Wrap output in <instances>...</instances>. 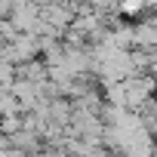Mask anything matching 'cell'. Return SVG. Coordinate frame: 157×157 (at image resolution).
I'll return each mask as SVG.
<instances>
[{"label": "cell", "mask_w": 157, "mask_h": 157, "mask_svg": "<svg viewBox=\"0 0 157 157\" xmlns=\"http://www.w3.org/2000/svg\"><path fill=\"white\" fill-rule=\"evenodd\" d=\"M16 68H19V77H22V80L49 83V65H46L43 56H40V59H31V62H22V65H16Z\"/></svg>", "instance_id": "cell-5"}, {"label": "cell", "mask_w": 157, "mask_h": 157, "mask_svg": "<svg viewBox=\"0 0 157 157\" xmlns=\"http://www.w3.org/2000/svg\"><path fill=\"white\" fill-rule=\"evenodd\" d=\"M148 13V0H120V16H126L129 22H139V16Z\"/></svg>", "instance_id": "cell-7"}, {"label": "cell", "mask_w": 157, "mask_h": 157, "mask_svg": "<svg viewBox=\"0 0 157 157\" xmlns=\"http://www.w3.org/2000/svg\"><path fill=\"white\" fill-rule=\"evenodd\" d=\"M154 22H157V10H154Z\"/></svg>", "instance_id": "cell-12"}, {"label": "cell", "mask_w": 157, "mask_h": 157, "mask_svg": "<svg viewBox=\"0 0 157 157\" xmlns=\"http://www.w3.org/2000/svg\"><path fill=\"white\" fill-rule=\"evenodd\" d=\"M0 157H31V154L22 148H0Z\"/></svg>", "instance_id": "cell-11"}, {"label": "cell", "mask_w": 157, "mask_h": 157, "mask_svg": "<svg viewBox=\"0 0 157 157\" xmlns=\"http://www.w3.org/2000/svg\"><path fill=\"white\" fill-rule=\"evenodd\" d=\"M13 56H16V65L40 59V37L37 34H19L13 40Z\"/></svg>", "instance_id": "cell-4"}, {"label": "cell", "mask_w": 157, "mask_h": 157, "mask_svg": "<svg viewBox=\"0 0 157 157\" xmlns=\"http://www.w3.org/2000/svg\"><path fill=\"white\" fill-rule=\"evenodd\" d=\"M16 80H19V68H16L13 62H0V86L10 90Z\"/></svg>", "instance_id": "cell-10"}, {"label": "cell", "mask_w": 157, "mask_h": 157, "mask_svg": "<svg viewBox=\"0 0 157 157\" xmlns=\"http://www.w3.org/2000/svg\"><path fill=\"white\" fill-rule=\"evenodd\" d=\"M105 102L117 105V108H126V86H123V80L120 83H105Z\"/></svg>", "instance_id": "cell-8"}, {"label": "cell", "mask_w": 157, "mask_h": 157, "mask_svg": "<svg viewBox=\"0 0 157 157\" xmlns=\"http://www.w3.org/2000/svg\"><path fill=\"white\" fill-rule=\"evenodd\" d=\"M123 154L126 157H154L157 154V136L151 129H136V132H126V145H123Z\"/></svg>", "instance_id": "cell-2"}, {"label": "cell", "mask_w": 157, "mask_h": 157, "mask_svg": "<svg viewBox=\"0 0 157 157\" xmlns=\"http://www.w3.org/2000/svg\"><path fill=\"white\" fill-rule=\"evenodd\" d=\"M136 25V49H157V22L151 19H139Z\"/></svg>", "instance_id": "cell-6"}, {"label": "cell", "mask_w": 157, "mask_h": 157, "mask_svg": "<svg viewBox=\"0 0 157 157\" xmlns=\"http://www.w3.org/2000/svg\"><path fill=\"white\" fill-rule=\"evenodd\" d=\"M25 126V114H3L0 117V132L3 136H16Z\"/></svg>", "instance_id": "cell-9"}, {"label": "cell", "mask_w": 157, "mask_h": 157, "mask_svg": "<svg viewBox=\"0 0 157 157\" xmlns=\"http://www.w3.org/2000/svg\"><path fill=\"white\" fill-rule=\"evenodd\" d=\"M154 136H157V126H154Z\"/></svg>", "instance_id": "cell-13"}, {"label": "cell", "mask_w": 157, "mask_h": 157, "mask_svg": "<svg viewBox=\"0 0 157 157\" xmlns=\"http://www.w3.org/2000/svg\"><path fill=\"white\" fill-rule=\"evenodd\" d=\"M123 86H126V108L139 111L148 99L157 96V77L154 74H132L123 80Z\"/></svg>", "instance_id": "cell-1"}, {"label": "cell", "mask_w": 157, "mask_h": 157, "mask_svg": "<svg viewBox=\"0 0 157 157\" xmlns=\"http://www.w3.org/2000/svg\"><path fill=\"white\" fill-rule=\"evenodd\" d=\"M13 22H16V28H19L22 34H34V31H37V25H40V6L34 3V0H31V3L16 6Z\"/></svg>", "instance_id": "cell-3"}]
</instances>
